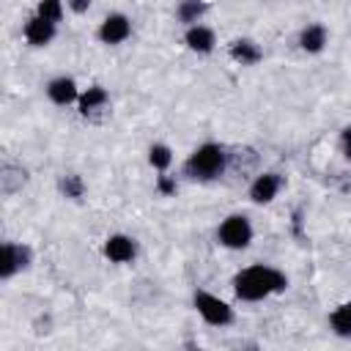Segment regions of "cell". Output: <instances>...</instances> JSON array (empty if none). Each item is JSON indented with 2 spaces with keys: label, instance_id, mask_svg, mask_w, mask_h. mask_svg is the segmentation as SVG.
<instances>
[{
  "label": "cell",
  "instance_id": "obj_22",
  "mask_svg": "<svg viewBox=\"0 0 351 351\" xmlns=\"http://www.w3.org/2000/svg\"><path fill=\"white\" fill-rule=\"evenodd\" d=\"M69 5H71V11H77V14H82V11H88V5H90V0H69Z\"/></svg>",
  "mask_w": 351,
  "mask_h": 351
},
{
  "label": "cell",
  "instance_id": "obj_9",
  "mask_svg": "<svg viewBox=\"0 0 351 351\" xmlns=\"http://www.w3.org/2000/svg\"><path fill=\"white\" fill-rule=\"evenodd\" d=\"M104 255L112 261V263H126L134 258V241L129 236H110L107 244H104Z\"/></svg>",
  "mask_w": 351,
  "mask_h": 351
},
{
  "label": "cell",
  "instance_id": "obj_10",
  "mask_svg": "<svg viewBox=\"0 0 351 351\" xmlns=\"http://www.w3.org/2000/svg\"><path fill=\"white\" fill-rule=\"evenodd\" d=\"M47 93H49V99L55 104H69V101L77 99V85H74L71 77H58V80H52L47 85Z\"/></svg>",
  "mask_w": 351,
  "mask_h": 351
},
{
  "label": "cell",
  "instance_id": "obj_6",
  "mask_svg": "<svg viewBox=\"0 0 351 351\" xmlns=\"http://www.w3.org/2000/svg\"><path fill=\"white\" fill-rule=\"evenodd\" d=\"M52 36H55V22L38 16V14L25 25V38H27L33 47H44V44H49Z\"/></svg>",
  "mask_w": 351,
  "mask_h": 351
},
{
  "label": "cell",
  "instance_id": "obj_7",
  "mask_svg": "<svg viewBox=\"0 0 351 351\" xmlns=\"http://www.w3.org/2000/svg\"><path fill=\"white\" fill-rule=\"evenodd\" d=\"M277 189H280V176H277V173H263V176H258V178L252 181L250 197H252L255 203H269V200H274Z\"/></svg>",
  "mask_w": 351,
  "mask_h": 351
},
{
  "label": "cell",
  "instance_id": "obj_13",
  "mask_svg": "<svg viewBox=\"0 0 351 351\" xmlns=\"http://www.w3.org/2000/svg\"><path fill=\"white\" fill-rule=\"evenodd\" d=\"M299 44H302L304 52H321L324 44H326V30H324V25H310L307 30H302Z\"/></svg>",
  "mask_w": 351,
  "mask_h": 351
},
{
  "label": "cell",
  "instance_id": "obj_20",
  "mask_svg": "<svg viewBox=\"0 0 351 351\" xmlns=\"http://www.w3.org/2000/svg\"><path fill=\"white\" fill-rule=\"evenodd\" d=\"M159 189H162L165 195H173V192H176V181L167 178V176H162V178H159Z\"/></svg>",
  "mask_w": 351,
  "mask_h": 351
},
{
  "label": "cell",
  "instance_id": "obj_3",
  "mask_svg": "<svg viewBox=\"0 0 351 351\" xmlns=\"http://www.w3.org/2000/svg\"><path fill=\"white\" fill-rule=\"evenodd\" d=\"M219 241L230 250H244L252 241V225L244 214H233L219 225Z\"/></svg>",
  "mask_w": 351,
  "mask_h": 351
},
{
  "label": "cell",
  "instance_id": "obj_15",
  "mask_svg": "<svg viewBox=\"0 0 351 351\" xmlns=\"http://www.w3.org/2000/svg\"><path fill=\"white\" fill-rule=\"evenodd\" d=\"M101 104H107V90L104 88H88L82 96H80V110L88 115L90 110H96V107H101Z\"/></svg>",
  "mask_w": 351,
  "mask_h": 351
},
{
  "label": "cell",
  "instance_id": "obj_5",
  "mask_svg": "<svg viewBox=\"0 0 351 351\" xmlns=\"http://www.w3.org/2000/svg\"><path fill=\"white\" fill-rule=\"evenodd\" d=\"M129 33H132V25L123 14H110L99 27V38L104 44H121L129 38Z\"/></svg>",
  "mask_w": 351,
  "mask_h": 351
},
{
  "label": "cell",
  "instance_id": "obj_8",
  "mask_svg": "<svg viewBox=\"0 0 351 351\" xmlns=\"http://www.w3.org/2000/svg\"><path fill=\"white\" fill-rule=\"evenodd\" d=\"M30 261V252L27 247H16V244H3V266H0V274L8 280L16 269H25Z\"/></svg>",
  "mask_w": 351,
  "mask_h": 351
},
{
  "label": "cell",
  "instance_id": "obj_14",
  "mask_svg": "<svg viewBox=\"0 0 351 351\" xmlns=\"http://www.w3.org/2000/svg\"><path fill=\"white\" fill-rule=\"evenodd\" d=\"M329 324H332L335 335L351 337V302H348V304H340V307L329 315Z\"/></svg>",
  "mask_w": 351,
  "mask_h": 351
},
{
  "label": "cell",
  "instance_id": "obj_18",
  "mask_svg": "<svg viewBox=\"0 0 351 351\" xmlns=\"http://www.w3.org/2000/svg\"><path fill=\"white\" fill-rule=\"evenodd\" d=\"M170 148L167 145H151V151H148V162L156 167V170H165L167 165H170Z\"/></svg>",
  "mask_w": 351,
  "mask_h": 351
},
{
  "label": "cell",
  "instance_id": "obj_1",
  "mask_svg": "<svg viewBox=\"0 0 351 351\" xmlns=\"http://www.w3.org/2000/svg\"><path fill=\"white\" fill-rule=\"evenodd\" d=\"M288 288V277L269 266H250L233 277V291L244 302H258L269 293H280Z\"/></svg>",
  "mask_w": 351,
  "mask_h": 351
},
{
  "label": "cell",
  "instance_id": "obj_11",
  "mask_svg": "<svg viewBox=\"0 0 351 351\" xmlns=\"http://www.w3.org/2000/svg\"><path fill=\"white\" fill-rule=\"evenodd\" d=\"M184 38H186V47L195 52H211L214 49V33L203 25H192Z\"/></svg>",
  "mask_w": 351,
  "mask_h": 351
},
{
  "label": "cell",
  "instance_id": "obj_17",
  "mask_svg": "<svg viewBox=\"0 0 351 351\" xmlns=\"http://www.w3.org/2000/svg\"><path fill=\"white\" fill-rule=\"evenodd\" d=\"M203 11H206V5H203L200 0H184L181 8H178V19H181V22H195Z\"/></svg>",
  "mask_w": 351,
  "mask_h": 351
},
{
  "label": "cell",
  "instance_id": "obj_4",
  "mask_svg": "<svg viewBox=\"0 0 351 351\" xmlns=\"http://www.w3.org/2000/svg\"><path fill=\"white\" fill-rule=\"evenodd\" d=\"M195 307L203 315V321L211 324V326H225V324L233 321L230 304L222 302V299H217V296H211V293H206V291H197L195 293Z\"/></svg>",
  "mask_w": 351,
  "mask_h": 351
},
{
  "label": "cell",
  "instance_id": "obj_16",
  "mask_svg": "<svg viewBox=\"0 0 351 351\" xmlns=\"http://www.w3.org/2000/svg\"><path fill=\"white\" fill-rule=\"evenodd\" d=\"M36 14L58 25V22H60V16H63V5H60V0H41V3H38V11H36Z\"/></svg>",
  "mask_w": 351,
  "mask_h": 351
},
{
  "label": "cell",
  "instance_id": "obj_21",
  "mask_svg": "<svg viewBox=\"0 0 351 351\" xmlns=\"http://www.w3.org/2000/svg\"><path fill=\"white\" fill-rule=\"evenodd\" d=\"M343 154H346V159H351V126L343 129Z\"/></svg>",
  "mask_w": 351,
  "mask_h": 351
},
{
  "label": "cell",
  "instance_id": "obj_12",
  "mask_svg": "<svg viewBox=\"0 0 351 351\" xmlns=\"http://www.w3.org/2000/svg\"><path fill=\"white\" fill-rule=\"evenodd\" d=\"M230 55H233L239 63H244V66L261 60V49H258V44L250 41V38H239V41H233V44H230Z\"/></svg>",
  "mask_w": 351,
  "mask_h": 351
},
{
  "label": "cell",
  "instance_id": "obj_2",
  "mask_svg": "<svg viewBox=\"0 0 351 351\" xmlns=\"http://www.w3.org/2000/svg\"><path fill=\"white\" fill-rule=\"evenodd\" d=\"M222 170H225V151H222L217 143L200 145V148L186 159V176L200 178V181L217 178Z\"/></svg>",
  "mask_w": 351,
  "mask_h": 351
},
{
  "label": "cell",
  "instance_id": "obj_19",
  "mask_svg": "<svg viewBox=\"0 0 351 351\" xmlns=\"http://www.w3.org/2000/svg\"><path fill=\"white\" fill-rule=\"evenodd\" d=\"M60 186H63V192H66L69 197H80V195H82V181H80L77 176H66Z\"/></svg>",
  "mask_w": 351,
  "mask_h": 351
}]
</instances>
